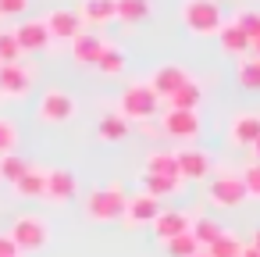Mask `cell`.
Instances as JSON below:
<instances>
[{
  "mask_svg": "<svg viewBox=\"0 0 260 257\" xmlns=\"http://www.w3.org/2000/svg\"><path fill=\"white\" fill-rule=\"evenodd\" d=\"M178 18L192 36H217L221 25H224V15H221L217 0H185Z\"/></svg>",
  "mask_w": 260,
  "mask_h": 257,
  "instance_id": "cell-1",
  "label": "cell"
},
{
  "mask_svg": "<svg viewBox=\"0 0 260 257\" xmlns=\"http://www.w3.org/2000/svg\"><path fill=\"white\" fill-rule=\"evenodd\" d=\"M125 193L121 186H104V189H93L89 200H86V218L89 221H121L125 218Z\"/></svg>",
  "mask_w": 260,
  "mask_h": 257,
  "instance_id": "cell-2",
  "label": "cell"
},
{
  "mask_svg": "<svg viewBox=\"0 0 260 257\" xmlns=\"http://www.w3.org/2000/svg\"><path fill=\"white\" fill-rule=\"evenodd\" d=\"M125 122H150L153 115H157V97H153V90L146 86V82H132V86H125V93H121V111H118Z\"/></svg>",
  "mask_w": 260,
  "mask_h": 257,
  "instance_id": "cell-3",
  "label": "cell"
},
{
  "mask_svg": "<svg viewBox=\"0 0 260 257\" xmlns=\"http://www.w3.org/2000/svg\"><path fill=\"white\" fill-rule=\"evenodd\" d=\"M11 243L18 246V253L25 250V253H32V250H43L47 243H50V229H47V221L43 218H36V214H22V218H15V225H11Z\"/></svg>",
  "mask_w": 260,
  "mask_h": 257,
  "instance_id": "cell-4",
  "label": "cell"
},
{
  "mask_svg": "<svg viewBox=\"0 0 260 257\" xmlns=\"http://www.w3.org/2000/svg\"><path fill=\"white\" fill-rule=\"evenodd\" d=\"M36 115H40L43 122H50V125H64V122L75 118V97L64 93V90H47V93L40 97Z\"/></svg>",
  "mask_w": 260,
  "mask_h": 257,
  "instance_id": "cell-5",
  "label": "cell"
},
{
  "mask_svg": "<svg viewBox=\"0 0 260 257\" xmlns=\"http://www.w3.org/2000/svg\"><path fill=\"white\" fill-rule=\"evenodd\" d=\"M160 132L164 136H171V139H178V143H196L200 139V115L196 111H168L164 118H160Z\"/></svg>",
  "mask_w": 260,
  "mask_h": 257,
  "instance_id": "cell-6",
  "label": "cell"
},
{
  "mask_svg": "<svg viewBox=\"0 0 260 257\" xmlns=\"http://www.w3.org/2000/svg\"><path fill=\"white\" fill-rule=\"evenodd\" d=\"M43 25H47L50 40H64V43H72V40L82 33V18H79V11H72V8H54V11L43 18Z\"/></svg>",
  "mask_w": 260,
  "mask_h": 257,
  "instance_id": "cell-7",
  "label": "cell"
},
{
  "mask_svg": "<svg viewBox=\"0 0 260 257\" xmlns=\"http://www.w3.org/2000/svg\"><path fill=\"white\" fill-rule=\"evenodd\" d=\"M32 90V68L29 65H4L0 68V97H11V100H18V97H25Z\"/></svg>",
  "mask_w": 260,
  "mask_h": 257,
  "instance_id": "cell-8",
  "label": "cell"
},
{
  "mask_svg": "<svg viewBox=\"0 0 260 257\" xmlns=\"http://www.w3.org/2000/svg\"><path fill=\"white\" fill-rule=\"evenodd\" d=\"M210 200L221 204V207H235V204L249 200V193H246V186H242L239 175H214V182H210Z\"/></svg>",
  "mask_w": 260,
  "mask_h": 257,
  "instance_id": "cell-9",
  "label": "cell"
},
{
  "mask_svg": "<svg viewBox=\"0 0 260 257\" xmlns=\"http://www.w3.org/2000/svg\"><path fill=\"white\" fill-rule=\"evenodd\" d=\"M160 211H164L160 200H153L150 193H136V196L125 200V218L121 221H128V225H153Z\"/></svg>",
  "mask_w": 260,
  "mask_h": 257,
  "instance_id": "cell-10",
  "label": "cell"
},
{
  "mask_svg": "<svg viewBox=\"0 0 260 257\" xmlns=\"http://www.w3.org/2000/svg\"><path fill=\"white\" fill-rule=\"evenodd\" d=\"M11 33H15V40H18L22 54H36V50H47V47H50V33H47L43 18L22 22V25H15Z\"/></svg>",
  "mask_w": 260,
  "mask_h": 257,
  "instance_id": "cell-11",
  "label": "cell"
},
{
  "mask_svg": "<svg viewBox=\"0 0 260 257\" xmlns=\"http://www.w3.org/2000/svg\"><path fill=\"white\" fill-rule=\"evenodd\" d=\"M175 164H178V179H207V172H210V157L200 147L175 150Z\"/></svg>",
  "mask_w": 260,
  "mask_h": 257,
  "instance_id": "cell-12",
  "label": "cell"
},
{
  "mask_svg": "<svg viewBox=\"0 0 260 257\" xmlns=\"http://www.w3.org/2000/svg\"><path fill=\"white\" fill-rule=\"evenodd\" d=\"M185 79H189V72H185L182 65H160V68L153 72V79H150L146 86L153 90V97H157V100H160V97L168 100V97H171V93H175V90H178V86L185 82Z\"/></svg>",
  "mask_w": 260,
  "mask_h": 257,
  "instance_id": "cell-13",
  "label": "cell"
},
{
  "mask_svg": "<svg viewBox=\"0 0 260 257\" xmlns=\"http://www.w3.org/2000/svg\"><path fill=\"white\" fill-rule=\"evenodd\" d=\"M107 47V40L100 36V33H93V29H82L75 40H72V58L79 61V65H96V58H100V50Z\"/></svg>",
  "mask_w": 260,
  "mask_h": 257,
  "instance_id": "cell-14",
  "label": "cell"
},
{
  "mask_svg": "<svg viewBox=\"0 0 260 257\" xmlns=\"http://www.w3.org/2000/svg\"><path fill=\"white\" fill-rule=\"evenodd\" d=\"M228 136H232V143H239V147H253V143L260 139V115L239 111V115L232 118V125H228Z\"/></svg>",
  "mask_w": 260,
  "mask_h": 257,
  "instance_id": "cell-15",
  "label": "cell"
},
{
  "mask_svg": "<svg viewBox=\"0 0 260 257\" xmlns=\"http://www.w3.org/2000/svg\"><path fill=\"white\" fill-rule=\"evenodd\" d=\"M79 193V182H75V175L72 172H64V168H47V200H72Z\"/></svg>",
  "mask_w": 260,
  "mask_h": 257,
  "instance_id": "cell-16",
  "label": "cell"
},
{
  "mask_svg": "<svg viewBox=\"0 0 260 257\" xmlns=\"http://www.w3.org/2000/svg\"><path fill=\"white\" fill-rule=\"evenodd\" d=\"M189 225H192V218H189L185 211H160L157 221H153V232L160 236V243H168V239L189 232Z\"/></svg>",
  "mask_w": 260,
  "mask_h": 257,
  "instance_id": "cell-17",
  "label": "cell"
},
{
  "mask_svg": "<svg viewBox=\"0 0 260 257\" xmlns=\"http://www.w3.org/2000/svg\"><path fill=\"white\" fill-rule=\"evenodd\" d=\"M82 25H111L114 22V0H82L75 8Z\"/></svg>",
  "mask_w": 260,
  "mask_h": 257,
  "instance_id": "cell-18",
  "label": "cell"
},
{
  "mask_svg": "<svg viewBox=\"0 0 260 257\" xmlns=\"http://www.w3.org/2000/svg\"><path fill=\"white\" fill-rule=\"evenodd\" d=\"M217 40H221L224 54H232V58H246V54H249V36H246L235 22H224L221 33H217Z\"/></svg>",
  "mask_w": 260,
  "mask_h": 257,
  "instance_id": "cell-19",
  "label": "cell"
},
{
  "mask_svg": "<svg viewBox=\"0 0 260 257\" xmlns=\"http://www.w3.org/2000/svg\"><path fill=\"white\" fill-rule=\"evenodd\" d=\"M200 97H203V86L189 75V79H185V82L168 97V100H171V107H175V111H196V107H200Z\"/></svg>",
  "mask_w": 260,
  "mask_h": 257,
  "instance_id": "cell-20",
  "label": "cell"
},
{
  "mask_svg": "<svg viewBox=\"0 0 260 257\" xmlns=\"http://www.w3.org/2000/svg\"><path fill=\"white\" fill-rule=\"evenodd\" d=\"M189 236L196 239V246H200V250H207V246H214V243L224 236V229H221L214 218H196V221L189 225Z\"/></svg>",
  "mask_w": 260,
  "mask_h": 257,
  "instance_id": "cell-21",
  "label": "cell"
},
{
  "mask_svg": "<svg viewBox=\"0 0 260 257\" xmlns=\"http://www.w3.org/2000/svg\"><path fill=\"white\" fill-rule=\"evenodd\" d=\"M150 15V0H114V22H143Z\"/></svg>",
  "mask_w": 260,
  "mask_h": 257,
  "instance_id": "cell-22",
  "label": "cell"
},
{
  "mask_svg": "<svg viewBox=\"0 0 260 257\" xmlns=\"http://www.w3.org/2000/svg\"><path fill=\"white\" fill-rule=\"evenodd\" d=\"M178 186H182V179H171V175H150V172H143V193H150L153 200L178 193Z\"/></svg>",
  "mask_w": 260,
  "mask_h": 257,
  "instance_id": "cell-23",
  "label": "cell"
},
{
  "mask_svg": "<svg viewBox=\"0 0 260 257\" xmlns=\"http://www.w3.org/2000/svg\"><path fill=\"white\" fill-rule=\"evenodd\" d=\"M96 72L100 75H121L125 72V50L114 47V43H107L100 50V58H96Z\"/></svg>",
  "mask_w": 260,
  "mask_h": 257,
  "instance_id": "cell-24",
  "label": "cell"
},
{
  "mask_svg": "<svg viewBox=\"0 0 260 257\" xmlns=\"http://www.w3.org/2000/svg\"><path fill=\"white\" fill-rule=\"evenodd\" d=\"M96 136H100L104 143H118V139L128 136V122H125L121 115H104V118L96 122Z\"/></svg>",
  "mask_w": 260,
  "mask_h": 257,
  "instance_id": "cell-25",
  "label": "cell"
},
{
  "mask_svg": "<svg viewBox=\"0 0 260 257\" xmlns=\"http://www.w3.org/2000/svg\"><path fill=\"white\" fill-rule=\"evenodd\" d=\"M15 189H18L22 196H47V172H40V168L29 164V172L15 182Z\"/></svg>",
  "mask_w": 260,
  "mask_h": 257,
  "instance_id": "cell-26",
  "label": "cell"
},
{
  "mask_svg": "<svg viewBox=\"0 0 260 257\" xmlns=\"http://www.w3.org/2000/svg\"><path fill=\"white\" fill-rule=\"evenodd\" d=\"M146 172H150V175H171V179H178L175 150H153V154L146 157Z\"/></svg>",
  "mask_w": 260,
  "mask_h": 257,
  "instance_id": "cell-27",
  "label": "cell"
},
{
  "mask_svg": "<svg viewBox=\"0 0 260 257\" xmlns=\"http://www.w3.org/2000/svg\"><path fill=\"white\" fill-rule=\"evenodd\" d=\"M239 86L242 90H260V58H242L239 61Z\"/></svg>",
  "mask_w": 260,
  "mask_h": 257,
  "instance_id": "cell-28",
  "label": "cell"
},
{
  "mask_svg": "<svg viewBox=\"0 0 260 257\" xmlns=\"http://www.w3.org/2000/svg\"><path fill=\"white\" fill-rule=\"evenodd\" d=\"M25 172H29V161H22L18 154H4V157H0V179H4V182L15 186Z\"/></svg>",
  "mask_w": 260,
  "mask_h": 257,
  "instance_id": "cell-29",
  "label": "cell"
},
{
  "mask_svg": "<svg viewBox=\"0 0 260 257\" xmlns=\"http://www.w3.org/2000/svg\"><path fill=\"white\" fill-rule=\"evenodd\" d=\"M18 61H22V47H18L15 33L0 29V68H4V65H18Z\"/></svg>",
  "mask_w": 260,
  "mask_h": 257,
  "instance_id": "cell-30",
  "label": "cell"
},
{
  "mask_svg": "<svg viewBox=\"0 0 260 257\" xmlns=\"http://www.w3.org/2000/svg\"><path fill=\"white\" fill-rule=\"evenodd\" d=\"M164 250H168L171 257H196V253H200V246H196V239H192L189 232H182V236L168 239V243H164Z\"/></svg>",
  "mask_w": 260,
  "mask_h": 257,
  "instance_id": "cell-31",
  "label": "cell"
},
{
  "mask_svg": "<svg viewBox=\"0 0 260 257\" xmlns=\"http://www.w3.org/2000/svg\"><path fill=\"white\" fill-rule=\"evenodd\" d=\"M207 257H242V243L232 232H224L214 246H207Z\"/></svg>",
  "mask_w": 260,
  "mask_h": 257,
  "instance_id": "cell-32",
  "label": "cell"
},
{
  "mask_svg": "<svg viewBox=\"0 0 260 257\" xmlns=\"http://www.w3.org/2000/svg\"><path fill=\"white\" fill-rule=\"evenodd\" d=\"M15 143H18V125L11 118H0V157L15 154Z\"/></svg>",
  "mask_w": 260,
  "mask_h": 257,
  "instance_id": "cell-33",
  "label": "cell"
},
{
  "mask_svg": "<svg viewBox=\"0 0 260 257\" xmlns=\"http://www.w3.org/2000/svg\"><path fill=\"white\" fill-rule=\"evenodd\" d=\"M232 22H235V25H239V29L249 36V43H253V36L260 33V11H239Z\"/></svg>",
  "mask_w": 260,
  "mask_h": 257,
  "instance_id": "cell-34",
  "label": "cell"
},
{
  "mask_svg": "<svg viewBox=\"0 0 260 257\" xmlns=\"http://www.w3.org/2000/svg\"><path fill=\"white\" fill-rule=\"evenodd\" d=\"M239 179H242V186H246V193H249V196H260V161L246 164Z\"/></svg>",
  "mask_w": 260,
  "mask_h": 257,
  "instance_id": "cell-35",
  "label": "cell"
},
{
  "mask_svg": "<svg viewBox=\"0 0 260 257\" xmlns=\"http://www.w3.org/2000/svg\"><path fill=\"white\" fill-rule=\"evenodd\" d=\"M29 0H0V15H25Z\"/></svg>",
  "mask_w": 260,
  "mask_h": 257,
  "instance_id": "cell-36",
  "label": "cell"
},
{
  "mask_svg": "<svg viewBox=\"0 0 260 257\" xmlns=\"http://www.w3.org/2000/svg\"><path fill=\"white\" fill-rule=\"evenodd\" d=\"M0 257H18V246L11 243L8 232H0Z\"/></svg>",
  "mask_w": 260,
  "mask_h": 257,
  "instance_id": "cell-37",
  "label": "cell"
},
{
  "mask_svg": "<svg viewBox=\"0 0 260 257\" xmlns=\"http://www.w3.org/2000/svg\"><path fill=\"white\" fill-rule=\"evenodd\" d=\"M249 54H253V58H260V33L253 36V43H249Z\"/></svg>",
  "mask_w": 260,
  "mask_h": 257,
  "instance_id": "cell-38",
  "label": "cell"
},
{
  "mask_svg": "<svg viewBox=\"0 0 260 257\" xmlns=\"http://www.w3.org/2000/svg\"><path fill=\"white\" fill-rule=\"evenodd\" d=\"M242 257H260V250H256V246L249 243V246H242Z\"/></svg>",
  "mask_w": 260,
  "mask_h": 257,
  "instance_id": "cell-39",
  "label": "cell"
},
{
  "mask_svg": "<svg viewBox=\"0 0 260 257\" xmlns=\"http://www.w3.org/2000/svg\"><path fill=\"white\" fill-rule=\"evenodd\" d=\"M249 150H253V157H256V161H260V139H256V143H253V147H249Z\"/></svg>",
  "mask_w": 260,
  "mask_h": 257,
  "instance_id": "cell-40",
  "label": "cell"
},
{
  "mask_svg": "<svg viewBox=\"0 0 260 257\" xmlns=\"http://www.w3.org/2000/svg\"><path fill=\"white\" fill-rule=\"evenodd\" d=\"M253 246H256V250H260V229H256V232H253Z\"/></svg>",
  "mask_w": 260,
  "mask_h": 257,
  "instance_id": "cell-41",
  "label": "cell"
},
{
  "mask_svg": "<svg viewBox=\"0 0 260 257\" xmlns=\"http://www.w3.org/2000/svg\"><path fill=\"white\" fill-rule=\"evenodd\" d=\"M196 257H207V253H203V250H200V253H196Z\"/></svg>",
  "mask_w": 260,
  "mask_h": 257,
  "instance_id": "cell-42",
  "label": "cell"
}]
</instances>
